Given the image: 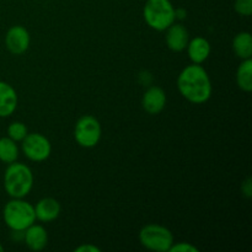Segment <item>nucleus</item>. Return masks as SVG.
Instances as JSON below:
<instances>
[{
	"mask_svg": "<svg viewBox=\"0 0 252 252\" xmlns=\"http://www.w3.org/2000/svg\"><path fill=\"white\" fill-rule=\"evenodd\" d=\"M177 89L187 101L196 105L207 102L212 96V81L201 64H189L177 78Z\"/></svg>",
	"mask_w": 252,
	"mask_h": 252,
	"instance_id": "nucleus-1",
	"label": "nucleus"
},
{
	"mask_svg": "<svg viewBox=\"0 0 252 252\" xmlns=\"http://www.w3.org/2000/svg\"><path fill=\"white\" fill-rule=\"evenodd\" d=\"M33 187V174L27 165L14 161L4 172V189L11 198H24Z\"/></svg>",
	"mask_w": 252,
	"mask_h": 252,
	"instance_id": "nucleus-2",
	"label": "nucleus"
},
{
	"mask_svg": "<svg viewBox=\"0 0 252 252\" xmlns=\"http://www.w3.org/2000/svg\"><path fill=\"white\" fill-rule=\"evenodd\" d=\"M2 219L14 233H22L36 221L34 207L24 198H11L4 206Z\"/></svg>",
	"mask_w": 252,
	"mask_h": 252,
	"instance_id": "nucleus-3",
	"label": "nucleus"
},
{
	"mask_svg": "<svg viewBox=\"0 0 252 252\" xmlns=\"http://www.w3.org/2000/svg\"><path fill=\"white\" fill-rule=\"evenodd\" d=\"M143 16L150 29L165 31L175 21V6L170 0H147L143 9Z\"/></svg>",
	"mask_w": 252,
	"mask_h": 252,
	"instance_id": "nucleus-4",
	"label": "nucleus"
},
{
	"mask_svg": "<svg viewBox=\"0 0 252 252\" xmlns=\"http://www.w3.org/2000/svg\"><path fill=\"white\" fill-rule=\"evenodd\" d=\"M139 241L148 250L166 252L174 244V235L166 226L160 224H147L140 229Z\"/></svg>",
	"mask_w": 252,
	"mask_h": 252,
	"instance_id": "nucleus-5",
	"label": "nucleus"
},
{
	"mask_svg": "<svg viewBox=\"0 0 252 252\" xmlns=\"http://www.w3.org/2000/svg\"><path fill=\"white\" fill-rule=\"evenodd\" d=\"M101 125L97 118L91 115L80 117L74 128V138L80 147L90 149L96 147L101 139Z\"/></svg>",
	"mask_w": 252,
	"mask_h": 252,
	"instance_id": "nucleus-6",
	"label": "nucleus"
},
{
	"mask_svg": "<svg viewBox=\"0 0 252 252\" xmlns=\"http://www.w3.org/2000/svg\"><path fill=\"white\" fill-rule=\"evenodd\" d=\"M21 149L27 159L34 162H41L49 158L52 145L48 138L41 133H27L21 142Z\"/></svg>",
	"mask_w": 252,
	"mask_h": 252,
	"instance_id": "nucleus-7",
	"label": "nucleus"
},
{
	"mask_svg": "<svg viewBox=\"0 0 252 252\" xmlns=\"http://www.w3.org/2000/svg\"><path fill=\"white\" fill-rule=\"evenodd\" d=\"M30 42H31L30 32L24 26L16 25L7 30L5 36V46L10 53L15 56L25 53L29 49Z\"/></svg>",
	"mask_w": 252,
	"mask_h": 252,
	"instance_id": "nucleus-8",
	"label": "nucleus"
},
{
	"mask_svg": "<svg viewBox=\"0 0 252 252\" xmlns=\"http://www.w3.org/2000/svg\"><path fill=\"white\" fill-rule=\"evenodd\" d=\"M142 106L149 115H158L166 106V94L159 86H150L143 95Z\"/></svg>",
	"mask_w": 252,
	"mask_h": 252,
	"instance_id": "nucleus-9",
	"label": "nucleus"
},
{
	"mask_svg": "<svg viewBox=\"0 0 252 252\" xmlns=\"http://www.w3.org/2000/svg\"><path fill=\"white\" fill-rule=\"evenodd\" d=\"M165 34V42L172 52H182L186 49L189 41V33L186 27L181 24H172L167 27Z\"/></svg>",
	"mask_w": 252,
	"mask_h": 252,
	"instance_id": "nucleus-10",
	"label": "nucleus"
},
{
	"mask_svg": "<svg viewBox=\"0 0 252 252\" xmlns=\"http://www.w3.org/2000/svg\"><path fill=\"white\" fill-rule=\"evenodd\" d=\"M33 207L36 219L42 223H49V221L56 220L61 214V204L57 199L51 198V197L39 199L36 206Z\"/></svg>",
	"mask_w": 252,
	"mask_h": 252,
	"instance_id": "nucleus-11",
	"label": "nucleus"
},
{
	"mask_svg": "<svg viewBox=\"0 0 252 252\" xmlns=\"http://www.w3.org/2000/svg\"><path fill=\"white\" fill-rule=\"evenodd\" d=\"M17 93L10 84L0 81V117L5 118L11 116L16 111Z\"/></svg>",
	"mask_w": 252,
	"mask_h": 252,
	"instance_id": "nucleus-12",
	"label": "nucleus"
},
{
	"mask_svg": "<svg viewBox=\"0 0 252 252\" xmlns=\"http://www.w3.org/2000/svg\"><path fill=\"white\" fill-rule=\"evenodd\" d=\"M24 233V240L26 243L27 248L32 251L43 250L48 243V234L47 230L42 225L38 224H32L31 226L26 229Z\"/></svg>",
	"mask_w": 252,
	"mask_h": 252,
	"instance_id": "nucleus-13",
	"label": "nucleus"
},
{
	"mask_svg": "<svg viewBox=\"0 0 252 252\" xmlns=\"http://www.w3.org/2000/svg\"><path fill=\"white\" fill-rule=\"evenodd\" d=\"M186 49L192 63L202 64L208 59L212 47L208 39L203 38V37H194V38L189 39Z\"/></svg>",
	"mask_w": 252,
	"mask_h": 252,
	"instance_id": "nucleus-14",
	"label": "nucleus"
},
{
	"mask_svg": "<svg viewBox=\"0 0 252 252\" xmlns=\"http://www.w3.org/2000/svg\"><path fill=\"white\" fill-rule=\"evenodd\" d=\"M233 51L241 61L251 59L252 57V36L250 32H240L233 39Z\"/></svg>",
	"mask_w": 252,
	"mask_h": 252,
	"instance_id": "nucleus-15",
	"label": "nucleus"
},
{
	"mask_svg": "<svg viewBox=\"0 0 252 252\" xmlns=\"http://www.w3.org/2000/svg\"><path fill=\"white\" fill-rule=\"evenodd\" d=\"M236 83L238 86L245 93L252 90V61L244 59L236 71Z\"/></svg>",
	"mask_w": 252,
	"mask_h": 252,
	"instance_id": "nucleus-16",
	"label": "nucleus"
},
{
	"mask_svg": "<svg viewBox=\"0 0 252 252\" xmlns=\"http://www.w3.org/2000/svg\"><path fill=\"white\" fill-rule=\"evenodd\" d=\"M19 158V147L16 142L9 137L0 138V161L11 164Z\"/></svg>",
	"mask_w": 252,
	"mask_h": 252,
	"instance_id": "nucleus-17",
	"label": "nucleus"
},
{
	"mask_svg": "<svg viewBox=\"0 0 252 252\" xmlns=\"http://www.w3.org/2000/svg\"><path fill=\"white\" fill-rule=\"evenodd\" d=\"M27 133H29V130H27L26 125L22 122H19V121L10 123L9 127H7V137L11 138L16 143L22 142L24 138L27 135Z\"/></svg>",
	"mask_w": 252,
	"mask_h": 252,
	"instance_id": "nucleus-18",
	"label": "nucleus"
},
{
	"mask_svg": "<svg viewBox=\"0 0 252 252\" xmlns=\"http://www.w3.org/2000/svg\"><path fill=\"white\" fill-rule=\"evenodd\" d=\"M234 9L241 16H250L252 14V0H235Z\"/></svg>",
	"mask_w": 252,
	"mask_h": 252,
	"instance_id": "nucleus-19",
	"label": "nucleus"
},
{
	"mask_svg": "<svg viewBox=\"0 0 252 252\" xmlns=\"http://www.w3.org/2000/svg\"><path fill=\"white\" fill-rule=\"evenodd\" d=\"M169 252H198V249L189 243L172 244Z\"/></svg>",
	"mask_w": 252,
	"mask_h": 252,
	"instance_id": "nucleus-20",
	"label": "nucleus"
},
{
	"mask_svg": "<svg viewBox=\"0 0 252 252\" xmlns=\"http://www.w3.org/2000/svg\"><path fill=\"white\" fill-rule=\"evenodd\" d=\"M241 192L245 197L250 198L252 196V184H251V179H248L246 181H244L243 186H241Z\"/></svg>",
	"mask_w": 252,
	"mask_h": 252,
	"instance_id": "nucleus-21",
	"label": "nucleus"
},
{
	"mask_svg": "<svg viewBox=\"0 0 252 252\" xmlns=\"http://www.w3.org/2000/svg\"><path fill=\"white\" fill-rule=\"evenodd\" d=\"M101 250L95 245L91 244H85V245H80L79 248L75 249V252H100Z\"/></svg>",
	"mask_w": 252,
	"mask_h": 252,
	"instance_id": "nucleus-22",
	"label": "nucleus"
},
{
	"mask_svg": "<svg viewBox=\"0 0 252 252\" xmlns=\"http://www.w3.org/2000/svg\"><path fill=\"white\" fill-rule=\"evenodd\" d=\"M186 15H187V11L185 9H176L175 7V17H176V20H185L186 19Z\"/></svg>",
	"mask_w": 252,
	"mask_h": 252,
	"instance_id": "nucleus-23",
	"label": "nucleus"
},
{
	"mask_svg": "<svg viewBox=\"0 0 252 252\" xmlns=\"http://www.w3.org/2000/svg\"><path fill=\"white\" fill-rule=\"evenodd\" d=\"M1 251H4V248H2V245L0 244V252H1Z\"/></svg>",
	"mask_w": 252,
	"mask_h": 252,
	"instance_id": "nucleus-24",
	"label": "nucleus"
}]
</instances>
